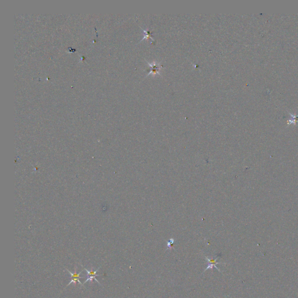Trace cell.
<instances>
[{
    "label": "cell",
    "mask_w": 298,
    "mask_h": 298,
    "mask_svg": "<svg viewBox=\"0 0 298 298\" xmlns=\"http://www.w3.org/2000/svg\"><path fill=\"white\" fill-rule=\"evenodd\" d=\"M67 270L68 271V272H69V273L70 274L71 277V281H70L69 283L67 285V286H69V285L71 283H72V282H74L75 285H76V284L77 282H78V283H79L81 286H84V284H82V282L79 281V279H80V278H84L83 277H80V274L82 273V272L83 271V270H82L80 272H79V273H76V271H77V270H75V273H72L70 272V271H69V270Z\"/></svg>",
    "instance_id": "6da1fadb"
},
{
    "label": "cell",
    "mask_w": 298,
    "mask_h": 298,
    "mask_svg": "<svg viewBox=\"0 0 298 298\" xmlns=\"http://www.w3.org/2000/svg\"><path fill=\"white\" fill-rule=\"evenodd\" d=\"M100 268V267H99V268H98L97 270H95V271H94V270H93V268H91V270H87V269H86V268H84V270H86V271L87 273V278L86 280L85 281V282H84V284H85V283H86V282H87V281H92L93 279H94V280H95V281H97L99 284L101 285V284H100V283L99 282H98V281L97 279H96V278H95V277H96V276L99 275H97V274H96V273L98 271V269Z\"/></svg>",
    "instance_id": "7a4b0ae2"
},
{
    "label": "cell",
    "mask_w": 298,
    "mask_h": 298,
    "mask_svg": "<svg viewBox=\"0 0 298 298\" xmlns=\"http://www.w3.org/2000/svg\"><path fill=\"white\" fill-rule=\"evenodd\" d=\"M150 67V73L148 74V75H150V74L152 75H156L157 73H159V71H160L161 68H162V66H160L159 64L156 62H153L152 64H149Z\"/></svg>",
    "instance_id": "3957f363"
},
{
    "label": "cell",
    "mask_w": 298,
    "mask_h": 298,
    "mask_svg": "<svg viewBox=\"0 0 298 298\" xmlns=\"http://www.w3.org/2000/svg\"><path fill=\"white\" fill-rule=\"evenodd\" d=\"M206 259L207 260V262L209 263L208 265H207V268L205 269V271H206L207 269H213V268L214 267L216 269H217L219 271H220V270L219 268H217V264H220L221 263L220 262H217V258L215 259V260H210L209 259H208L207 257H206Z\"/></svg>",
    "instance_id": "277c9868"
},
{
    "label": "cell",
    "mask_w": 298,
    "mask_h": 298,
    "mask_svg": "<svg viewBox=\"0 0 298 298\" xmlns=\"http://www.w3.org/2000/svg\"><path fill=\"white\" fill-rule=\"evenodd\" d=\"M290 116V118L288 120V125H290V124H296V122H298V115H295L289 113Z\"/></svg>",
    "instance_id": "5b68a950"
},
{
    "label": "cell",
    "mask_w": 298,
    "mask_h": 298,
    "mask_svg": "<svg viewBox=\"0 0 298 298\" xmlns=\"http://www.w3.org/2000/svg\"><path fill=\"white\" fill-rule=\"evenodd\" d=\"M143 32H144V37H143V38H142L141 40H144V38H146V39L150 38V39H152V40H153V38H152V36L151 32H150V31L147 30H143Z\"/></svg>",
    "instance_id": "8992f818"
}]
</instances>
